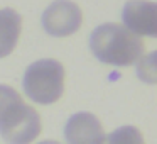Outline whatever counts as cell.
<instances>
[{
	"label": "cell",
	"instance_id": "obj_1",
	"mask_svg": "<svg viewBox=\"0 0 157 144\" xmlns=\"http://www.w3.org/2000/svg\"><path fill=\"white\" fill-rule=\"evenodd\" d=\"M37 110L27 105L15 88L0 83V134L9 144H31L41 134Z\"/></svg>",
	"mask_w": 157,
	"mask_h": 144
},
{
	"label": "cell",
	"instance_id": "obj_2",
	"mask_svg": "<svg viewBox=\"0 0 157 144\" xmlns=\"http://www.w3.org/2000/svg\"><path fill=\"white\" fill-rule=\"evenodd\" d=\"M90 49L98 61L112 66H130L144 54V42L122 24H101L90 36Z\"/></svg>",
	"mask_w": 157,
	"mask_h": 144
},
{
	"label": "cell",
	"instance_id": "obj_3",
	"mask_svg": "<svg viewBox=\"0 0 157 144\" xmlns=\"http://www.w3.org/2000/svg\"><path fill=\"white\" fill-rule=\"evenodd\" d=\"M64 68L58 59H39L29 65L24 73V93L41 105L54 103L64 92Z\"/></svg>",
	"mask_w": 157,
	"mask_h": 144
},
{
	"label": "cell",
	"instance_id": "obj_4",
	"mask_svg": "<svg viewBox=\"0 0 157 144\" xmlns=\"http://www.w3.org/2000/svg\"><path fill=\"white\" fill-rule=\"evenodd\" d=\"M83 24L81 9L71 0H56L42 14V27L49 36L66 38L79 31Z\"/></svg>",
	"mask_w": 157,
	"mask_h": 144
},
{
	"label": "cell",
	"instance_id": "obj_5",
	"mask_svg": "<svg viewBox=\"0 0 157 144\" xmlns=\"http://www.w3.org/2000/svg\"><path fill=\"white\" fill-rule=\"evenodd\" d=\"M123 26L135 36H157V5L150 0H128L123 7Z\"/></svg>",
	"mask_w": 157,
	"mask_h": 144
},
{
	"label": "cell",
	"instance_id": "obj_6",
	"mask_svg": "<svg viewBox=\"0 0 157 144\" xmlns=\"http://www.w3.org/2000/svg\"><path fill=\"white\" fill-rule=\"evenodd\" d=\"M64 139L68 144H101L105 132L96 115L90 112H78L66 122Z\"/></svg>",
	"mask_w": 157,
	"mask_h": 144
},
{
	"label": "cell",
	"instance_id": "obj_7",
	"mask_svg": "<svg viewBox=\"0 0 157 144\" xmlns=\"http://www.w3.org/2000/svg\"><path fill=\"white\" fill-rule=\"evenodd\" d=\"M22 31V17L14 9H0V58L15 49Z\"/></svg>",
	"mask_w": 157,
	"mask_h": 144
},
{
	"label": "cell",
	"instance_id": "obj_8",
	"mask_svg": "<svg viewBox=\"0 0 157 144\" xmlns=\"http://www.w3.org/2000/svg\"><path fill=\"white\" fill-rule=\"evenodd\" d=\"M101 144H145L144 136L135 126H123L105 136Z\"/></svg>",
	"mask_w": 157,
	"mask_h": 144
},
{
	"label": "cell",
	"instance_id": "obj_9",
	"mask_svg": "<svg viewBox=\"0 0 157 144\" xmlns=\"http://www.w3.org/2000/svg\"><path fill=\"white\" fill-rule=\"evenodd\" d=\"M137 73L139 78L145 83H154L157 82V71H155V53H150L147 56H142L137 63Z\"/></svg>",
	"mask_w": 157,
	"mask_h": 144
},
{
	"label": "cell",
	"instance_id": "obj_10",
	"mask_svg": "<svg viewBox=\"0 0 157 144\" xmlns=\"http://www.w3.org/2000/svg\"><path fill=\"white\" fill-rule=\"evenodd\" d=\"M39 144H63V142L54 141V139H46V141H42V142H39Z\"/></svg>",
	"mask_w": 157,
	"mask_h": 144
}]
</instances>
